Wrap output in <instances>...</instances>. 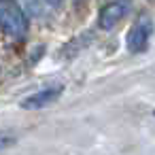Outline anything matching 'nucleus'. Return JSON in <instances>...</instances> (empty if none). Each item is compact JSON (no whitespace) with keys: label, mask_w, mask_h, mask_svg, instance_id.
<instances>
[{"label":"nucleus","mask_w":155,"mask_h":155,"mask_svg":"<svg viewBox=\"0 0 155 155\" xmlns=\"http://www.w3.org/2000/svg\"><path fill=\"white\" fill-rule=\"evenodd\" d=\"M0 28L11 38H24L28 32V17L17 0H0Z\"/></svg>","instance_id":"f257e3e1"},{"label":"nucleus","mask_w":155,"mask_h":155,"mask_svg":"<svg viewBox=\"0 0 155 155\" xmlns=\"http://www.w3.org/2000/svg\"><path fill=\"white\" fill-rule=\"evenodd\" d=\"M151 34H153V21H151V17H149V15H140V17L134 21L132 30L127 32V41H125L127 51H130V53H140V51H144L147 45H149Z\"/></svg>","instance_id":"f03ea898"},{"label":"nucleus","mask_w":155,"mask_h":155,"mask_svg":"<svg viewBox=\"0 0 155 155\" xmlns=\"http://www.w3.org/2000/svg\"><path fill=\"white\" fill-rule=\"evenodd\" d=\"M130 11V0H115V2H108L106 7H102L100 11V28L102 30H113Z\"/></svg>","instance_id":"7ed1b4c3"},{"label":"nucleus","mask_w":155,"mask_h":155,"mask_svg":"<svg viewBox=\"0 0 155 155\" xmlns=\"http://www.w3.org/2000/svg\"><path fill=\"white\" fill-rule=\"evenodd\" d=\"M62 91H64V87L62 85H53V87H45V89H41V91H36V94H32V96H28L26 100H21V108H26V110H36V108H45V106H49V104H53L60 96H62Z\"/></svg>","instance_id":"20e7f679"},{"label":"nucleus","mask_w":155,"mask_h":155,"mask_svg":"<svg viewBox=\"0 0 155 155\" xmlns=\"http://www.w3.org/2000/svg\"><path fill=\"white\" fill-rule=\"evenodd\" d=\"M15 140H17V136H15L11 130H2V132H0V151H5V149L13 147Z\"/></svg>","instance_id":"39448f33"},{"label":"nucleus","mask_w":155,"mask_h":155,"mask_svg":"<svg viewBox=\"0 0 155 155\" xmlns=\"http://www.w3.org/2000/svg\"><path fill=\"white\" fill-rule=\"evenodd\" d=\"M45 2H47V5H60L62 0H45Z\"/></svg>","instance_id":"423d86ee"}]
</instances>
